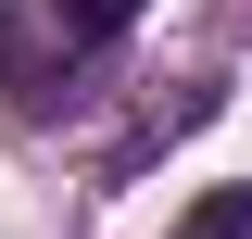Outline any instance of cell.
<instances>
[{"label": "cell", "mask_w": 252, "mask_h": 239, "mask_svg": "<svg viewBox=\"0 0 252 239\" xmlns=\"http://www.w3.org/2000/svg\"><path fill=\"white\" fill-rule=\"evenodd\" d=\"M51 38H76V26H63V13H13V26H0V76H13L26 114L51 101Z\"/></svg>", "instance_id": "cell-1"}, {"label": "cell", "mask_w": 252, "mask_h": 239, "mask_svg": "<svg viewBox=\"0 0 252 239\" xmlns=\"http://www.w3.org/2000/svg\"><path fill=\"white\" fill-rule=\"evenodd\" d=\"M177 239H252V189H202L177 214Z\"/></svg>", "instance_id": "cell-2"}, {"label": "cell", "mask_w": 252, "mask_h": 239, "mask_svg": "<svg viewBox=\"0 0 252 239\" xmlns=\"http://www.w3.org/2000/svg\"><path fill=\"white\" fill-rule=\"evenodd\" d=\"M51 13H63L76 38H114V26H139V0H51Z\"/></svg>", "instance_id": "cell-3"}]
</instances>
